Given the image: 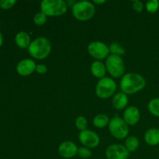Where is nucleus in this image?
I'll use <instances>...</instances> for the list:
<instances>
[{
  "mask_svg": "<svg viewBox=\"0 0 159 159\" xmlns=\"http://www.w3.org/2000/svg\"><path fill=\"white\" fill-rule=\"evenodd\" d=\"M79 148L71 141H65L61 143L58 148V152L61 157L65 158H71L78 154Z\"/></svg>",
  "mask_w": 159,
  "mask_h": 159,
  "instance_id": "12",
  "label": "nucleus"
},
{
  "mask_svg": "<svg viewBox=\"0 0 159 159\" xmlns=\"http://www.w3.org/2000/svg\"><path fill=\"white\" fill-rule=\"evenodd\" d=\"M40 9L46 16H57L66 12L68 6L63 0H43L40 3Z\"/></svg>",
  "mask_w": 159,
  "mask_h": 159,
  "instance_id": "3",
  "label": "nucleus"
},
{
  "mask_svg": "<svg viewBox=\"0 0 159 159\" xmlns=\"http://www.w3.org/2000/svg\"><path fill=\"white\" fill-rule=\"evenodd\" d=\"M16 0H0V7L3 9H10L16 4Z\"/></svg>",
  "mask_w": 159,
  "mask_h": 159,
  "instance_id": "26",
  "label": "nucleus"
},
{
  "mask_svg": "<svg viewBox=\"0 0 159 159\" xmlns=\"http://www.w3.org/2000/svg\"><path fill=\"white\" fill-rule=\"evenodd\" d=\"M106 1L105 0H102V1H97V0H95V1H93V3H96V4H98V5H100V4H103V3H105Z\"/></svg>",
  "mask_w": 159,
  "mask_h": 159,
  "instance_id": "29",
  "label": "nucleus"
},
{
  "mask_svg": "<svg viewBox=\"0 0 159 159\" xmlns=\"http://www.w3.org/2000/svg\"><path fill=\"white\" fill-rule=\"evenodd\" d=\"M148 108L149 112L152 115L159 117V98L152 99L148 102Z\"/></svg>",
  "mask_w": 159,
  "mask_h": 159,
  "instance_id": "20",
  "label": "nucleus"
},
{
  "mask_svg": "<svg viewBox=\"0 0 159 159\" xmlns=\"http://www.w3.org/2000/svg\"><path fill=\"white\" fill-rule=\"evenodd\" d=\"M159 8V2L158 0H152L146 3V9L151 13H155Z\"/></svg>",
  "mask_w": 159,
  "mask_h": 159,
  "instance_id": "22",
  "label": "nucleus"
},
{
  "mask_svg": "<svg viewBox=\"0 0 159 159\" xmlns=\"http://www.w3.org/2000/svg\"><path fill=\"white\" fill-rule=\"evenodd\" d=\"M71 10L75 18L80 21L90 20L93 18L96 12L94 5L88 1H81L75 3Z\"/></svg>",
  "mask_w": 159,
  "mask_h": 159,
  "instance_id": "4",
  "label": "nucleus"
},
{
  "mask_svg": "<svg viewBox=\"0 0 159 159\" xmlns=\"http://www.w3.org/2000/svg\"><path fill=\"white\" fill-rule=\"evenodd\" d=\"M79 139L83 145L89 148L97 147L99 144V138L98 134L90 130L81 131L79 135Z\"/></svg>",
  "mask_w": 159,
  "mask_h": 159,
  "instance_id": "10",
  "label": "nucleus"
},
{
  "mask_svg": "<svg viewBox=\"0 0 159 159\" xmlns=\"http://www.w3.org/2000/svg\"><path fill=\"white\" fill-rule=\"evenodd\" d=\"M110 124L109 116L106 114H99L93 119V124L96 127L102 128Z\"/></svg>",
  "mask_w": 159,
  "mask_h": 159,
  "instance_id": "18",
  "label": "nucleus"
},
{
  "mask_svg": "<svg viewBox=\"0 0 159 159\" xmlns=\"http://www.w3.org/2000/svg\"><path fill=\"white\" fill-rule=\"evenodd\" d=\"M116 89V84L112 79L104 77L99 81L96 85V94L101 99L110 97Z\"/></svg>",
  "mask_w": 159,
  "mask_h": 159,
  "instance_id": "7",
  "label": "nucleus"
},
{
  "mask_svg": "<svg viewBox=\"0 0 159 159\" xmlns=\"http://www.w3.org/2000/svg\"><path fill=\"white\" fill-rule=\"evenodd\" d=\"M106 68L110 75L114 78H119L123 75L125 71L124 62L120 56L110 54L106 61Z\"/></svg>",
  "mask_w": 159,
  "mask_h": 159,
  "instance_id": "5",
  "label": "nucleus"
},
{
  "mask_svg": "<svg viewBox=\"0 0 159 159\" xmlns=\"http://www.w3.org/2000/svg\"><path fill=\"white\" fill-rule=\"evenodd\" d=\"M129 155L130 152L122 144H112L106 151L107 159H127Z\"/></svg>",
  "mask_w": 159,
  "mask_h": 159,
  "instance_id": "9",
  "label": "nucleus"
},
{
  "mask_svg": "<svg viewBox=\"0 0 159 159\" xmlns=\"http://www.w3.org/2000/svg\"><path fill=\"white\" fill-rule=\"evenodd\" d=\"M140 119V111L137 107H129L126 109L124 113V120L127 125H135Z\"/></svg>",
  "mask_w": 159,
  "mask_h": 159,
  "instance_id": "13",
  "label": "nucleus"
},
{
  "mask_svg": "<svg viewBox=\"0 0 159 159\" xmlns=\"http://www.w3.org/2000/svg\"><path fill=\"white\" fill-rule=\"evenodd\" d=\"M51 51V42L46 37H40L33 40L28 48L29 54L37 59L46 58Z\"/></svg>",
  "mask_w": 159,
  "mask_h": 159,
  "instance_id": "2",
  "label": "nucleus"
},
{
  "mask_svg": "<svg viewBox=\"0 0 159 159\" xmlns=\"http://www.w3.org/2000/svg\"><path fill=\"white\" fill-rule=\"evenodd\" d=\"M128 103V98L124 93H120L115 95L113 99V106L116 110H123Z\"/></svg>",
  "mask_w": 159,
  "mask_h": 159,
  "instance_id": "17",
  "label": "nucleus"
},
{
  "mask_svg": "<svg viewBox=\"0 0 159 159\" xmlns=\"http://www.w3.org/2000/svg\"><path fill=\"white\" fill-rule=\"evenodd\" d=\"M75 126L79 130H86L87 127V120L85 116H79L75 120Z\"/></svg>",
  "mask_w": 159,
  "mask_h": 159,
  "instance_id": "23",
  "label": "nucleus"
},
{
  "mask_svg": "<svg viewBox=\"0 0 159 159\" xmlns=\"http://www.w3.org/2000/svg\"><path fill=\"white\" fill-rule=\"evenodd\" d=\"M88 51L90 55L98 60H102L109 56V47L100 41H93L88 46Z\"/></svg>",
  "mask_w": 159,
  "mask_h": 159,
  "instance_id": "8",
  "label": "nucleus"
},
{
  "mask_svg": "<svg viewBox=\"0 0 159 159\" xmlns=\"http://www.w3.org/2000/svg\"><path fill=\"white\" fill-rule=\"evenodd\" d=\"M34 23L37 26H43L47 21V16L43 14L42 12H38L35 15L34 18Z\"/></svg>",
  "mask_w": 159,
  "mask_h": 159,
  "instance_id": "24",
  "label": "nucleus"
},
{
  "mask_svg": "<svg viewBox=\"0 0 159 159\" xmlns=\"http://www.w3.org/2000/svg\"><path fill=\"white\" fill-rule=\"evenodd\" d=\"M125 147L129 152H134L139 147V141L134 136H130L127 138L125 142Z\"/></svg>",
  "mask_w": 159,
  "mask_h": 159,
  "instance_id": "19",
  "label": "nucleus"
},
{
  "mask_svg": "<svg viewBox=\"0 0 159 159\" xmlns=\"http://www.w3.org/2000/svg\"><path fill=\"white\" fill-rule=\"evenodd\" d=\"M146 85L145 79L137 73H127L120 81V89L125 94H134L141 91Z\"/></svg>",
  "mask_w": 159,
  "mask_h": 159,
  "instance_id": "1",
  "label": "nucleus"
},
{
  "mask_svg": "<svg viewBox=\"0 0 159 159\" xmlns=\"http://www.w3.org/2000/svg\"><path fill=\"white\" fill-rule=\"evenodd\" d=\"M15 42L17 46L20 48H27L30 44V37L29 34L24 31L19 32L15 37Z\"/></svg>",
  "mask_w": 159,
  "mask_h": 159,
  "instance_id": "15",
  "label": "nucleus"
},
{
  "mask_svg": "<svg viewBox=\"0 0 159 159\" xmlns=\"http://www.w3.org/2000/svg\"><path fill=\"white\" fill-rule=\"evenodd\" d=\"M37 65L32 59L26 58L20 61L16 66V71L20 75L27 76L36 71Z\"/></svg>",
  "mask_w": 159,
  "mask_h": 159,
  "instance_id": "11",
  "label": "nucleus"
},
{
  "mask_svg": "<svg viewBox=\"0 0 159 159\" xmlns=\"http://www.w3.org/2000/svg\"><path fill=\"white\" fill-rule=\"evenodd\" d=\"M109 49H110V52H111L112 54H114V55L121 56L125 53L124 48H122L118 43H112L109 47Z\"/></svg>",
  "mask_w": 159,
  "mask_h": 159,
  "instance_id": "21",
  "label": "nucleus"
},
{
  "mask_svg": "<svg viewBox=\"0 0 159 159\" xmlns=\"http://www.w3.org/2000/svg\"><path fill=\"white\" fill-rule=\"evenodd\" d=\"M78 155L82 158H89L91 157L92 152L90 149H89V148L82 147L78 150Z\"/></svg>",
  "mask_w": 159,
  "mask_h": 159,
  "instance_id": "25",
  "label": "nucleus"
},
{
  "mask_svg": "<svg viewBox=\"0 0 159 159\" xmlns=\"http://www.w3.org/2000/svg\"><path fill=\"white\" fill-rule=\"evenodd\" d=\"M107 68L102 62L99 61H96L91 65V72L95 77L102 79L106 75Z\"/></svg>",
  "mask_w": 159,
  "mask_h": 159,
  "instance_id": "16",
  "label": "nucleus"
},
{
  "mask_svg": "<svg viewBox=\"0 0 159 159\" xmlns=\"http://www.w3.org/2000/svg\"><path fill=\"white\" fill-rule=\"evenodd\" d=\"M36 71H37V72L39 73V74H44V73H46L47 71H48V68H47L46 65L40 64V65H37Z\"/></svg>",
  "mask_w": 159,
  "mask_h": 159,
  "instance_id": "28",
  "label": "nucleus"
},
{
  "mask_svg": "<svg viewBox=\"0 0 159 159\" xmlns=\"http://www.w3.org/2000/svg\"><path fill=\"white\" fill-rule=\"evenodd\" d=\"M133 8L136 12H141L144 9V4L142 3V2L136 0L133 2Z\"/></svg>",
  "mask_w": 159,
  "mask_h": 159,
  "instance_id": "27",
  "label": "nucleus"
},
{
  "mask_svg": "<svg viewBox=\"0 0 159 159\" xmlns=\"http://www.w3.org/2000/svg\"><path fill=\"white\" fill-rule=\"evenodd\" d=\"M144 141L149 145H157L159 144V129L152 128L147 130L144 135Z\"/></svg>",
  "mask_w": 159,
  "mask_h": 159,
  "instance_id": "14",
  "label": "nucleus"
},
{
  "mask_svg": "<svg viewBox=\"0 0 159 159\" xmlns=\"http://www.w3.org/2000/svg\"><path fill=\"white\" fill-rule=\"evenodd\" d=\"M109 130L116 139H124L128 135L129 128L127 123L120 116H115L109 124Z\"/></svg>",
  "mask_w": 159,
  "mask_h": 159,
  "instance_id": "6",
  "label": "nucleus"
},
{
  "mask_svg": "<svg viewBox=\"0 0 159 159\" xmlns=\"http://www.w3.org/2000/svg\"><path fill=\"white\" fill-rule=\"evenodd\" d=\"M3 43V37H2V34L1 31H0V47L2 46Z\"/></svg>",
  "mask_w": 159,
  "mask_h": 159,
  "instance_id": "30",
  "label": "nucleus"
}]
</instances>
